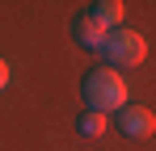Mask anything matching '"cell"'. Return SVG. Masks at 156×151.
<instances>
[{
  "instance_id": "obj_4",
  "label": "cell",
  "mask_w": 156,
  "mask_h": 151,
  "mask_svg": "<svg viewBox=\"0 0 156 151\" xmlns=\"http://www.w3.org/2000/svg\"><path fill=\"white\" fill-rule=\"evenodd\" d=\"M105 34H110V29H105L93 13H80L76 21H72V38H76V46H84V50H97V55H101Z\"/></svg>"
},
{
  "instance_id": "obj_3",
  "label": "cell",
  "mask_w": 156,
  "mask_h": 151,
  "mask_svg": "<svg viewBox=\"0 0 156 151\" xmlns=\"http://www.w3.org/2000/svg\"><path fill=\"white\" fill-rule=\"evenodd\" d=\"M118 130L127 134V139H152L156 134V113L148 109V105H122L118 109Z\"/></svg>"
},
{
  "instance_id": "obj_1",
  "label": "cell",
  "mask_w": 156,
  "mask_h": 151,
  "mask_svg": "<svg viewBox=\"0 0 156 151\" xmlns=\"http://www.w3.org/2000/svg\"><path fill=\"white\" fill-rule=\"evenodd\" d=\"M80 92H84V105L93 113H105L110 118V113H118L127 105V80H122V72H114V67H93V72L84 76Z\"/></svg>"
},
{
  "instance_id": "obj_7",
  "label": "cell",
  "mask_w": 156,
  "mask_h": 151,
  "mask_svg": "<svg viewBox=\"0 0 156 151\" xmlns=\"http://www.w3.org/2000/svg\"><path fill=\"white\" fill-rule=\"evenodd\" d=\"M9 76H13V72H9V59H4V55H0V92H4V88H9Z\"/></svg>"
},
{
  "instance_id": "obj_2",
  "label": "cell",
  "mask_w": 156,
  "mask_h": 151,
  "mask_svg": "<svg viewBox=\"0 0 156 151\" xmlns=\"http://www.w3.org/2000/svg\"><path fill=\"white\" fill-rule=\"evenodd\" d=\"M105 67H114V72H127V67H139L144 59H148V38L139 34V29H127V25H118V29H110L105 34Z\"/></svg>"
},
{
  "instance_id": "obj_6",
  "label": "cell",
  "mask_w": 156,
  "mask_h": 151,
  "mask_svg": "<svg viewBox=\"0 0 156 151\" xmlns=\"http://www.w3.org/2000/svg\"><path fill=\"white\" fill-rule=\"evenodd\" d=\"M76 130L84 134V139H101L105 130H110V118H105V113H93V109H84V113L76 118Z\"/></svg>"
},
{
  "instance_id": "obj_5",
  "label": "cell",
  "mask_w": 156,
  "mask_h": 151,
  "mask_svg": "<svg viewBox=\"0 0 156 151\" xmlns=\"http://www.w3.org/2000/svg\"><path fill=\"white\" fill-rule=\"evenodd\" d=\"M89 13H93V17H97L105 29H118V25L127 21V4H122V0H97Z\"/></svg>"
}]
</instances>
